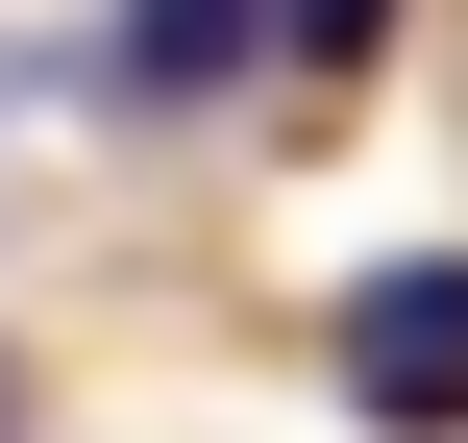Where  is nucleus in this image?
Returning <instances> with one entry per match:
<instances>
[{
	"mask_svg": "<svg viewBox=\"0 0 468 443\" xmlns=\"http://www.w3.org/2000/svg\"><path fill=\"white\" fill-rule=\"evenodd\" d=\"M346 419H395V443L468 419V247H395V271L346 296Z\"/></svg>",
	"mask_w": 468,
	"mask_h": 443,
	"instance_id": "1",
	"label": "nucleus"
},
{
	"mask_svg": "<svg viewBox=\"0 0 468 443\" xmlns=\"http://www.w3.org/2000/svg\"><path fill=\"white\" fill-rule=\"evenodd\" d=\"M99 74H123V99H247V74H271V0H123Z\"/></svg>",
	"mask_w": 468,
	"mask_h": 443,
	"instance_id": "2",
	"label": "nucleus"
},
{
	"mask_svg": "<svg viewBox=\"0 0 468 443\" xmlns=\"http://www.w3.org/2000/svg\"><path fill=\"white\" fill-rule=\"evenodd\" d=\"M370 25H395V0H271V49H296V74H370Z\"/></svg>",
	"mask_w": 468,
	"mask_h": 443,
	"instance_id": "3",
	"label": "nucleus"
},
{
	"mask_svg": "<svg viewBox=\"0 0 468 443\" xmlns=\"http://www.w3.org/2000/svg\"><path fill=\"white\" fill-rule=\"evenodd\" d=\"M0 443H25V370H0Z\"/></svg>",
	"mask_w": 468,
	"mask_h": 443,
	"instance_id": "4",
	"label": "nucleus"
}]
</instances>
